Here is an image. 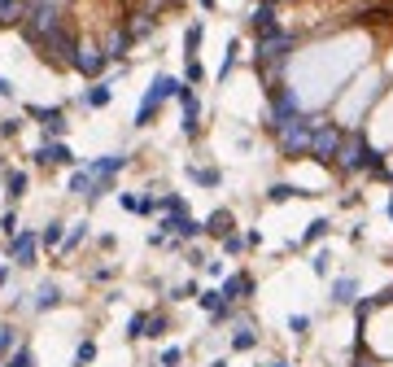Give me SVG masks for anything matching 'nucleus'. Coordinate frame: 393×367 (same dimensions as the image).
<instances>
[{"label": "nucleus", "instance_id": "f257e3e1", "mask_svg": "<svg viewBox=\"0 0 393 367\" xmlns=\"http://www.w3.org/2000/svg\"><path fill=\"white\" fill-rule=\"evenodd\" d=\"M35 53H40V62L57 70V75H66V70H75V49H79V31L70 27V18H62L57 27H49L40 35V40L31 44Z\"/></svg>", "mask_w": 393, "mask_h": 367}, {"label": "nucleus", "instance_id": "f03ea898", "mask_svg": "<svg viewBox=\"0 0 393 367\" xmlns=\"http://www.w3.org/2000/svg\"><path fill=\"white\" fill-rule=\"evenodd\" d=\"M297 49V35L293 31H271V35H258V49H254V66L267 84H280V70L289 66V57Z\"/></svg>", "mask_w": 393, "mask_h": 367}, {"label": "nucleus", "instance_id": "7ed1b4c3", "mask_svg": "<svg viewBox=\"0 0 393 367\" xmlns=\"http://www.w3.org/2000/svg\"><path fill=\"white\" fill-rule=\"evenodd\" d=\"M180 84H184V79H175V75H153V84L145 88V97H140V110H136V118H131V127H149L153 118L162 114V105L175 101Z\"/></svg>", "mask_w": 393, "mask_h": 367}, {"label": "nucleus", "instance_id": "20e7f679", "mask_svg": "<svg viewBox=\"0 0 393 367\" xmlns=\"http://www.w3.org/2000/svg\"><path fill=\"white\" fill-rule=\"evenodd\" d=\"M311 118H315V127H311V158L324 162V167H332V158H337V149L345 140V127L332 123L328 114H311Z\"/></svg>", "mask_w": 393, "mask_h": 367}, {"label": "nucleus", "instance_id": "39448f33", "mask_svg": "<svg viewBox=\"0 0 393 367\" xmlns=\"http://www.w3.org/2000/svg\"><path fill=\"white\" fill-rule=\"evenodd\" d=\"M311 127H315L311 114H297V118H289L284 127H276V132H271L284 158H302V153H311Z\"/></svg>", "mask_w": 393, "mask_h": 367}, {"label": "nucleus", "instance_id": "423d86ee", "mask_svg": "<svg viewBox=\"0 0 393 367\" xmlns=\"http://www.w3.org/2000/svg\"><path fill=\"white\" fill-rule=\"evenodd\" d=\"M110 53H105L101 40H92V35H79V49H75V75L83 79H105L110 75Z\"/></svg>", "mask_w": 393, "mask_h": 367}, {"label": "nucleus", "instance_id": "0eeeda50", "mask_svg": "<svg viewBox=\"0 0 393 367\" xmlns=\"http://www.w3.org/2000/svg\"><path fill=\"white\" fill-rule=\"evenodd\" d=\"M31 162H35V167H44V171H53V167H79L75 149H70L62 136H49V140H44L40 149L31 153Z\"/></svg>", "mask_w": 393, "mask_h": 367}, {"label": "nucleus", "instance_id": "6e6552de", "mask_svg": "<svg viewBox=\"0 0 393 367\" xmlns=\"http://www.w3.org/2000/svg\"><path fill=\"white\" fill-rule=\"evenodd\" d=\"M35 258H40V232L35 228L9 236V267H35Z\"/></svg>", "mask_w": 393, "mask_h": 367}, {"label": "nucleus", "instance_id": "1a4fd4ad", "mask_svg": "<svg viewBox=\"0 0 393 367\" xmlns=\"http://www.w3.org/2000/svg\"><path fill=\"white\" fill-rule=\"evenodd\" d=\"M175 101H180V110H184V123H180L184 136L197 140V136H201V97H197V88H193V84H180Z\"/></svg>", "mask_w": 393, "mask_h": 367}, {"label": "nucleus", "instance_id": "9d476101", "mask_svg": "<svg viewBox=\"0 0 393 367\" xmlns=\"http://www.w3.org/2000/svg\"><path fill=\"white\" fill-rule=\"evenodd\" d=\"M22 114L35 118V123L44 127V136H66V132H70V118H66L62 105H27Z\"/></svg>", "mask_w": 393, "mask_h": 367}, {"label": "nucleus", "instance_id": "9b49d317", "mask_svg": "<svg viewBox=\"0 0 393 367\" xmlns=\"http://www.w3.org/2000/svg\"><path fill=\"white\" fill-rule=\"evenodd\" d=\"M110 101H114V75H105V79H88V88L79 92V105H83V110H105Z\"/></svg>", "mask_w": 393, "mask_h": 367}, {"label": "nucleus", "instance_id": "f8f14e48", "mask_svg": "<svg viewBox=\"0 0 393 367\" xmlns=\"http://www.w3.org/2000/svg\"><path fill=\"white\" fill-rule=\"evenodd\" d=\"M101 44H105V53H110V62H114V66H123V62H127V53L136 49V44H131V35H127V27H123V18H114V27L105 31V40H101Z\"/></svg>", "mask_w": 393, "mask_h": 367}, {"label": "nucleus", "instance_id": "ddd939ff", "mask_svg": "<svg viewBox=\"0 0 393 367\" xmlns=\"http://www.w3.org/2000/svg\"><path fill=\"white\" fill-rule=\"evenodd\" d=\"M127 167H131L127 153H105V158H92L88 162V171L97 175V180H118V171H127Z\"/></svg>", "mask_w": 393, "mask_h": 367}, {"label": "nucleus", "instance_id": "4468645a", "mask_svg": "<svg viewBox=\"0 0 393 367\" xmlns=\"http://www.w3.org/2000/svg\"><path fill=\"white\" fill-rule=\"evenodd\" d=\"M249 27H254V35H271V31H280V9H276V5H267V0H258L254 14H249Z\"/></svg>", "mask_w": 393, "mask_h": 367}, {"label": "nucleus", "instance_id": "2eb2a0df", "mask_svg": "<svg viewBox=\"0 0 393 367\" xmlns=\"http://www.w3.org/2000/svg\"><path fill=\"white\" fill-rule=\"evenodd\" d=\"M197 306L206 311L210 319H232V302L223 298L219 289H206V293H197Z\"/></svg>", "mask_w": 393, "mask_h": 367}, {"label": "nucleus", "instance_id": "dca6fc26", "mask_svg": "<svg viewBox=\"0 0 393 367\" xmlns=\"http://www.w3.org/2000/svg\"><path fill=\"white\" fill-rule=\"evenodd\" d=\"M27 188H31V175L27 171L5 167V201H9V206H18V201L27 197Z\"/></svg>", "mask_w": 393, "mask_h": 367}, {"label": "nucleus", "instance_id": "f3484780", "mask_svg": "<svg viewBox=\"0 0 393 367\" xmlns=\"http://www.w3.org/2000/svg\"><path fill=\"white\" fill-rule=\"evenodd\" d=\"M219 293H223L228 302H245V298H254V276H245V271H241V276H228Z\"/></svg>", "mask_w": 393, "mask_h": 367}, {"label": "nucleus", "instance_id": "a211bd4d", "mask_svg": "<svg viewBox=\"0 0 393 367\" xmlns=\"http://www.w3.org/2000/svg\"><path fill=\"white\" fill-rule=\"evenodd\" d=\"M201 40H206V22H193L184 31V62H201Z\"/></svg>", "mask_w": 393, "mask_h": 367}, {"label": "nucleus", "instance_id": "6ab92c4d", "mask_svg": "<svg viewBox=\"0 0 393 367\" xmlns=\"http://www.w3.org/2000/svg\"><path fill=\"white\" fill-rule=\"evenodd\" d=\"M354 298H359V280H354V276L332 280V302H337V306H350Z\"/></svg>", "mask_w": 393, "mask_h": 367}, {"label": "nucleus", "instance_id": "aec40b11", "mask_svg": "<svg viewBox=\"0 0 393 367\" xmlns=\"http://www.w3.org/2000/svg\"><path fill=\"white\" fill-rule=\"evenodd\" d=\"M206 232H210V236H219V241H223L228 232H236V219H232V210H214V215L206 219Z\"/></svg>", "mask_w": 393, "mask_h": 367}, {"label": "nucleus", "instance_id": "412c9836", "mask_svg": "<svg viewBox=\"0 0 393 367\" xmlns=\"http://www.w3.org/2000/svg\"><path fill=\"white\" fill-rule=\"evenodd\" d=\"M62 241H66V223L62 219H53V223H44V232H40V245H44V250H62Z\"/></svg>", "mask_w": 393, "mask_h": 367}, {"label": "nucleus", "instance_id": "4be33fe9", "mask_svg": "<svg viewBox=\"0 0 393 367\" xmlns=\"http://www.w3.org/2000/svg\"><path fill=\"white\" fill-rule=\"evenodd\" d=\"M22 14H27V0H0V27H14L18 31Z\"/></svg>", "mask_w": 393, "mask_h": 367}, {"label": "nucleus", "instance_id": "5701e85b", "mask_svg": "<svg viewBox=\"0 0 393 367\" xmlns=\"http://www.w3.org/2000/svg\"><path fill=\"white\" fill-rule=\"evenodd\" d=\"M83 241H88V223L79 219V223H70V228H66V241H62V250H57V254H75Z\"/></svg>", "mask_w": 393, "mask_h": 367}, {"label": "nucleus", "instance_id": "b1692460", "mask_svg": "<svg viewBox=\"0 0 393 367\" xmlns=\"http://www.w3.org/2000/svg\"><path fill=\"white\" fill-rule=\"evenodd\" d=\"M188 180L201 184V188H219V184H223V175L214 171V167H197V162H193V167H188Z\"/></svg>", "mask_w": 393, "mask_h": 367}, {"label": "nucleus", "instance_id": "393cba45", "mask_svg": "<svg viewBox=\"0 0 393 367\" xmlns=\"http://www.w3.org/2000/svg\"><path fill=\"white\" fill-rule=\"evenodd\" d=\"M62 302V289L49 280V284H40V293H35V311H53V306Z\"/></svg>", "mask_w": 393, "mask_h": 367}, {"label": "nucleus", "instance_id": "a878e982", "mask_svg": "<svg viewBox=\"0 0 393 367\" xmlns=\"http://www.w3.org/2000/svg\"><path fill=\"white\" fill-rule=\"evenodd\" d=\"M5 367H40V363H35V350L27 346V341H18V346H14V354L5 359Z\"/></svg>", "mask_w": 393, "mask_h": 367}, {"label": "nucleus", "instance_id": "bb28decb", "mask_svg": "<svg viewBox=\"0 0 393 367\" xmlns=\"http://www.w3.org/2000/svg\"><path fill=\"white\" fill-rule=\"evenodd\" d=\"M70 193L88 201V193H92V171L88 167H75V175H70Z\"/></svg>", "mask_w": 393, "mask_h": 367}, {"label": "nucleus", "instance_id": "cd10ccee", "mask_svg": "<svg viewBox=\"0 0 393 367\" xmlns=\"http://www.w3.org/2000/svg\"><path fill=\"white\" fill-rule=\"evenodd\" d=\"M175 5H180V0H136L131 9H140V14H153V18H162V14H171Z\"/></svg>", "mask_w": 393, "mask_h": 367}, {"label": "nucleus", "instance_id": "c85d7f7f", "mask_svg": "<svg viewBox=\"0 0 393 367\" xmlns=\"http://www.w3.org/2000/svg\"><path fill=\"white\" fill-rule=\"evenodd\" d=\"M158 210H162V215H188V201L180 193H162L158 197Z\"/></svg>", "mask_w": 393, "mask_h": 367}, {"label": "nucleus", "instance_id": "c756f323", "mask_svg": "<svg viewBox=\"0 0 393 367\" xmlns=\"http://www.w3.org/2000/svg\"><path fill=\"white\" fill-rule=\"evenodd\" d=\"M22 341V333L14 324H0V359H9V354H14V346Z\"/></svg>", "mask_w": 393, "mask_h": 367}, {"label": "nucleus", "instance_id": "7c9ffc66", "mask_svg": "<svg viewBox=\"0 0 393 367\" xmlns=\"http://www.w3.org/2000/svg\"><path fill=\"white\" fill-rule=\"evenodd\" d=\"M254 346H258V333L249 324H241V328H236V337H232V350H254Z\"/></svg>", "mask_w": 393, "mask_h": 367}, {"label": "nucleus", "instance_id": "2f4dec72", "mask_svg": "<svg viewBox=\"0 0 393 367\" xmlns=\"http://www.w3.org/2000/svg\"><path fill=\"white\" fill-rule=\"evenodd\" d=\"M293 197H302V188H293V184H271L267 188V201H276V206L280 201H293Z\"/></svg>", "mask_w": 393, "mask_h": 367}, {"label": "nucleus", "instance_id": "473e14b6", "mask_svg": "<svg viewBox=\"0 0 393 367\" xmlns=\"http://www.w3.org/2000/svg\"><path fill=\"white\" fill-rule=\"evenodd\" d=\"M236 62H241V44H228V57H223V66H219V84H223V79H228L232 75V70H236Z\"/></svg>", "mask_w": 393, "mask_h": 367}, {"label": "nucleus", "instance_id": "72a5a7b5", "mask_svg": "<svg viewBox=\"0 0 393 367\" xmlns=\"http://www.w3.org/2000/svg\"><path fill=\"white\" fill-rule=\"evenodd\" d=\"M92 359H97V341L83 337V341H79V350H75V367H88Z\"/></svg>", "mask_w": 393, "mask_h": 367}, {"label": "nucleus", "instance_id": "f704fd0d", "mask_svg": "<svg viewBox=\"0 0 393 367\" xmlns=\"http://www.w3.org/2000/svg\"><path fill=\"white\" fill-rule=\"evenodd\" d=\"M145 337H153V341L166 337V315H149L145 319Z\"/></svg>", "mask_w": 393, "mask_h": 367}, {"label": "nucleus", "instance_id": "c9c22d12", "mask_svg": "<svg viewBox=\"0 0 393 367\" xmlns=\"http://www.w3.org/2000/svg\"><path fill=\"white\" fill-rule=\"evenodd\" d=\"M328 228H332L328 219H315L311 228H306V236H302V245H311V241H324V236H328Z\"/></svg>", "mask_w": 393, "mask_h": 367}, {"label": "nucleus", "instance_id": "e433bc0d", "mask_svg": "<svg viewBox=\"0 0 393 367\" xmlns=\"http://www.w3.org/2000/svg\"><path fill=\"white\" fill-rule=\"evenodd\" d=\"M145 319H149L145 311H140V315H131V319H127V341H140V337H145Z\"/></svg>", "mask_w": 393, "mask_h": 367}, {"label": "nucleus", "instance_id": "4c0bfd02", "mask_svg": "<svg viewBox=\"0 0 393 367\" xmlns=\"http://www.w3.org/2000/svg\"><path fill=\"white\" fill-rule=\"evenodd\" d=\"M14 232H18V210L9 206L5 215H0V236H5V241H9V236H14Z\"/></svg>", "mask_w": 393, "mask_h": 367}, {"label": "nucleus", "instance_id": "58836bf2", "mask_svg": "<svg viewBox=\"0 0 393 367\" xmlns=\"http://www.w3.org/2000/svg\"><path fill=\"white\" fill-rule=\"evenodd\" d=\"M201 79H206V66H201V62H184V84H201Z\"/></svg>", "mask_w": 393, "mask_h": 367}, {"label": "nucleus", "instance_id": "ea45409f", "mask_svg": "<svg viewBox=\"0 0 393 367\" xmlns=\"http://www.w3.org/2000/svg\"><path fill=\"white\" fill-rule=\"evenodd\" d=\"M180 363H184V350L180 346H166L162 350V367H180Z\"/></svg>", "mask_w": 393, "mask_h": 367}, {"label": "nucleus", "instance_id": "a19ab883", "mask_svg": "<svg viewBox=\"0 0 393 367\" xmlns=\"http://www.w3.org/2000/svg\"><path fill=\"white\" fill-rule=\"evenodd\" d=\"M22 132V118H0V136H5V140H14Z\"/></svg>", "mask_w": 393, "mask_h": 367}, {"label": "nucleus", "instance_id": "79ce46f5", "mask_svg": "<svg viewBox=\"0 0 393 367\" xmlns=\"http://www.w3.org/2000/svg\"><path fill=\"white\" fill-rule=\"evenodd\" d=\"M245 245H249V241H245V236H236V232H228V236H223V250H228V254H241Z\"/></svg>", "mask_w": 393, "mask_h": 367}, {"label": "nucleus", "instance_id": "37998d69", "mask_svg": "<svg viewBox=\"0 0 393 367\" xmlns=\"http://www.w3.org/2000/svg\"><path fill=\"white\" fill-rule=\"evenodd\" d=\"M114 276H118V267H114V263H105V267H97V271H92V280H97V284H110Z\"/></svg>", "mask_w": 393, "mask_h": 367}, {"label": "nucleus", "instance_id": "c03bdc74", "mask_svg": "<svg viewBox=\"0 0 393 367\" xmlns=\"http://www.w3.org/2000/svg\"><path fill=\"white\" fill-rule=\"evenodd\" d=\"M118 206H123V210H131V215H136V210H140V197H136V193H118Z\"/></svg>", "mask_w": 393, "mask_h": 367}, {"label": "nucleus", "instance_id": "a18cd8bd", "mask_svg": "<svg viewBox=\"0 0 393 367\" xmlns=\"http://www.w3.org/2000/svg\"><path fill=\"white\" fill-rule=\"evenodd\" d=\"M153 210H158V197H153V193L140 197V210H136V215H153Z\"/></svg>", "mask_w": 393, "mask_h": 367}, {"label": "nucleus", "instance_id": "49530a36", "mask_svg": "<svg viewBox=\"0 0 393 367\" xmlns=\"http://www.w3.org/2000/svg\"><path fill=\"white\" fill-rule=\"evenodd\" d=\"M289 328H293V333H297V337H302V333H306V328H311V319H306V315H293V319H289Z\"/></svg>", "mask_w": 393, "mask_h": 367}, {"label": "nucleus", "instance_id": "de8ad7c7", "mask_svg": "<svg viewBox=\"0 0 393 367\" xmlns=\"http://www.w3.org/2000/svg\"><path fill=\"white\" fill-rule=\"evenodd\" d=\"M0 97H5V101H9V97H14V84H9V79H5V75H0Z\"/></svg>", "mask_w": 393, "mask_h": 367}, {"label": "nucleus", "instance_id": "09e8293b", "mask_svg": "<svg viewBox=\"0 0 393 367\" xmlns=\"http://www.w3.org/2000/svg\"><path fill=\"white\" fill-rule=\"evenodd\" d=\"M5 284H9V263L0 267V289H5Z\"/></svg>", "mask_w": 393, "mask_h": 367}, {"label": "nucleus", "instance_id": "8fccbe9b", "mask_svg": "<svg viewBox=\"0 0 393 367\" xmlns=\"http://www.w3.org/2000/svg\"><path fill=\"white\" fill-rule=\"evenodd\" d=\"M214 5H219V0H201V9H214Z\"/></svg>", "mask_w": 393, "mask_h": 367}, {"label": "nucleus", "instance_id": "3c124183", "mask_svg": "<svg viewBox=\"0 0 393 367\" xmlns=\"http://www.w3.org/2000/svg\"><path fill=\"white\" fill-rule=\"evenodd\" d=\"M271 367H293V363H271Z\"/></svg>", "mask_w": 393, "mask_h": 367}, {"label": "nucleus", "instance_id": "603ef678", "mask_svg": "<svg viewBox=\"0 0 393 367\" xmlns=\"http://www.w3.org/2000/svg\"><path fill=\"white\" fill-rule=\"evenodd\" d=\"M267 5H280V0H267Z\"/></svg>", "mask_w": 393, "mask_h": 367}]
</instances>
